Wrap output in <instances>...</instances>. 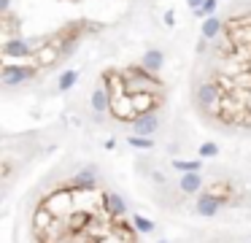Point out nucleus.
<instances>
[{
  "label": "nucleus",
  "instance_id": "1",
  "mask_svg": "<svg viewBox=\"0 0 251 243\" xmlns=\"http://www.w3.org/2000/svg\"><path fill=\"white\" fill-rule=\"evenodd\" d=\"M103 84L108 95V111L119 122H138L154 114L165 100V87L157 73L143 65L103 70Z\"/></svg>",
  "mask_w": 251,
  "mask_h": 243
},
{
  "label": "nucleus",
  "instance_id": "2",
  "mask_svg": "<svg viewBox=\"0 0 251 243\" xmlns=\"http://www.w3.org/2000/svg\"><path fill=\"white\" fill-rule=\"evenodd\" d=\"M103 211H105L108 219H122V216L127 214V205H124V200L116 192H105L103 195Z\"/></svg>",
  "mask_w": 251,
  "mask_h": 243
},
{
  "label": "nucleus",
  "instance_id": "3",
  "mask_svg": "<svg viewBox=\"0 0 251 243\" xmlns=\"http://www.w3.org/2000/svg\"><path fill=\"white\" fill-rule=\"evenodd\" d=\"M219 208H222V200L213 195H200L197 202H194V214L203 216V219H213L219 214Z\"/></svg>",
  "mask_w": 251,
  "mask_h": 243
},
{
  "label": "nucleus",
  "instance_id": "4",
  "mask_svg": "<svg viewBox=\"0 0 251 243\" xmlns=\"http://www.w3.org/2000/svg\"><path fill=\"white\" fill-rule=\"evenodd\" d=\"M30 76H33V68H6L3 70V84H22V81H27Z\"/></svg>",
  "mask_w": 251,
  "mask_h": 243
},
{
  "label": "nucleus",
  "instance_id": "5",
  "mask_svg": "<svg viewBox=\"0 0 251 243\" xmlns=\"http://www.w3.org/2000/svg\"><path fill=\"white\" fill-rule=\"evenodd\" d=\"M178 186H181V192H187V195H194V192L203 189V179H200V173H184L181 179H178Z\"/></svg>",
  "mask_w": 251,
  "mask_h": 243
},
{
  "label": "nucleus",
  "instance_id": "6",
  "mask_svg": "<svg viewBox=\"0 0 251 243\" xmlns=\"http://www.w3.org/2000/svg\"><path fill=\"white\" fill-rule=\"evenodd\" d=\"M92 186H95V170L92 168L73 176V189L76 192H87V189H92Z\"/></svg>",
  "mask_w": 251,
  "mask_h": 243
},
{
  "label": "nucleus",
  "instance_id": "7",
  "mask_svg": "<svg viewBox=\"0 0 251 243\" xmlns=\"http://www.w3.org/2000/svg\"><path fill=\"white\" fill-rule=\"evenodd\" d=\"M133 130H135V135H152L157 130V114H149L143 119H138L133 124Z\"/></svg>",
  "mask_w": 251,
  "mask_h": 243
},
{
  "label": "nucleus",
  "instance_id": "8",
  "mask_svg": "<svg viewBox=\"0 0 251 243\" xmlns=\"http://www.w3.org/2000/svg\"><path fill=\"white\" fill-rule=\"evenodd\" d=\"M222 30H224V22H222V19L208 17V19H205V24H203V38H205V40H208V38L216 40L219 35H222Z\"/></svg>",
  "mask_w": 251,
  "mask_h": 243
},
{
  "label": "nucleus",
  "instance_id": "9",
  "mask_svg": "<svg viewBox=\"0 0 251 243\" xmlns=\"http://www.w3.org/2000/svg\"><path fill=\"white\" fill-rule=\"evenodd\" d=\"M92 108H95V111H100V114H103V111H108V95H105V89H103V87L92 92Z\"/></svg>",
  "mask_w": 251,
  "mask_h": 243
},
{
  "label": "nucleus",
  "instance_id": "10",
  "mask_svg": "<svg viewBox=\"0 0 251 243\" xmlns=\"http://www.w3.org/2000/svg\"><path fill=\"white\" fill-rule=\"evenodd\" d=\"M173 168L181 170V173H197V170H200V160H175Z\"/></svg>",
  "mask_w": 251,
  "mask_h": 243
},
{
  "label": "nucleus",
  "instance_id": "11",
  "mask_svg": "<svg viewBox=\"0 0 251 243\" xmlns=\"http://www.w3.org/2000/svg\"><path fill=\"white\" fill-rule=\"evenodd\" d=\"M130 222H133V227L138 232H152L154 230V222H149L146 216H140V214H133V219H130Z\"/></svg>",
  "mask_w": 251,
  "mask_h": 243
},
{
  "label": "nucleus",
  "instance_id": "12",
  "mask_svg": "<svg viewBox=\"0 0 251 243\" xmlns=\"http://www.w3.org/2000/svg\"><path fill=\"white\" fill-rule=\"evenodd\" d=\"M127 143L130 146H135V149H152V138H143V135H130L127 138Z\"/></svg>",
  "mask_w": 251,
  "mask_h": 243
},
{
  "label": "nucleus",
  "instance_id": "13",
  "mask_svg": "<svg viewBox=\"0 0 251 243\" xmlns=\"http://www.w3.org/2000/svg\"><path fill=\"white\" fill-rule=\"evenodd\" d=\"M159 65H162V54L154 49V52H149L146 54V68L149 70H159Z\"/></svg>",
  "mask_w": 251,
  "mask_h": 243
},
{
  "label": "nucleus",
  "instance_id": "14",
  "mask_svg": "<svg viewBox=\"0 0 251 243\" xmlns=\"http://www.w3.org/2000/svg\"><path fill=\"white\" fill-rule=\"evenodd\" d=\"M73 81H76V70H68V73L59 79V89H62V92H65V89H70V87H73Z\"/></svg>",
  "mask_w": 251,
  "mask_h": 243
},
{
  "label": "nucleus",
  "instance_id": "15",
  "mask_svg": "<svg viewBox=\"0 0 251 243\" xmlns=\"http://www.w3.org/2000/svg\"><path fill=\"white\" fill-rule=\"evenodd\" d=\"M216 143H203V146H200V157H213V154H216Z\"/></svg>",
  "mask_w": 251,
  "mask_h": 243
},
{
  "label": "nucleus",
  "instance_id": "16",
  "mask_svg": "<svg viewBox=\"0 0 251 243\" xmlns=\"http://www.w3.org/2000/svg\"><path fill=\"white\" fill-rule=\"evenodd\" d=\"M213 6H216V0H205L203 8H197V14H211V11H213Z\"/></svg>",
  "mask_w": 251,
  "mask_h": 243
},
{
  "label": "nucleus",
  "instance_id": "17",
  "mask_svg": "<svg viewBox=\"0 0 251 243\" xmlns=\"http://www.w3.org/2000/svg\"><path fill=\"white\" fill-rule=\"evenodd\" d=\"M203 3H205V0H189V6H192L194 11H197V8H203Z\"/></svg>",
  "mask_w": 251,
  "mask_h": 243
},
{
  "label": "nucleus",
  "instance_id": "18",
  "mask_svg": "<svg viewBox=\"0 0 251 243\" xmlns=\"http://www.w3.org/2000/svg\"><path fill=\"white\" fill-rule=\"evenodd\" d=\"M157 243H168V241H157Z\"/></svg>",
  "mask_w": 251,
  "mask_h": 243
}]
</instances>
